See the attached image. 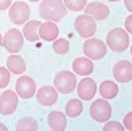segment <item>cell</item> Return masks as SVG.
<instances>
[{
  "label": "cell",
  "instance_id": "6",
  "mask_svg": "<svg viewBox=\"0 0 132 131\" xmlns=\"http://www.w3.org/2000/svg\"><path fill=\"white\" fill-rule=\"evenodd\" d=\"M90 117L95 121H108L111 118V105L106 99L95 100L90 105Z\"/></svg>",
  "mask_w": 132,
  "mask_h": 131
},
{
  "label": "cell",
  "instance_id": "26",
  "mask_svg": "<svg viewBox=\"0 0 132 131\" xmlns=\"http://www.w3.org/2000/svg\"><path fill=\"white\" fill-rule=\"evenodd\" d=\"M122 125L119 121H108V123H105V126H103V129L105 131H122Z\"/></svg>",
  "mask_w": 132,
  "mask_h": 131
},
{
  "label": "cell",
  "instance_id": "9",
  "mask_svg": "<svg viewBox=\"0 0 132 131\" xmlns=\"http://www.w3.org/2000/svg\"><path fill=\"white\" fill-rule=\"evenodd\" d=\"M18 108V94L15 91H5L0 96V113L11 115Z\"/></svg>",
  "mask_w": 132,
  "mask_h": 131
},
{
  "label": "cell",
  "instance_id": "20",
  "mask_svg": "<svg viewBox=\"0 0 132 131\" xmlns=\"http://www.w3.org/2000/svg\"><path fill=\"white\" fill-rule=\"evenodd\" d=\"M100 94L103 99H113L118 96V86L113 81H103L100 84Z\"/></svg>",
  "mask_w": 132,
  "mask_h": 131
},
{
  "label": "cell",
  "instance_id": "19",
  "mask_svg": "<svg viewBox=\"0 0 132 131\" xmlns=\"http://www.w3.org/2000/svg\"><path fill=\"white\" fill-rule=\"evenodd\" d=\"M39 26H40V23L36 21V19L26 23L24 29H23V34H24V37L28 39V41L34 42V41H37V39H39Z\"/></svg>",
  "mask_w": 132,
  "mask_h": 131
},
{
  "label": "cell",
  "instance_id": "21",
  "mask_svg": "<svg viewBox=\"0 0 132 131\" xmlns=\"http://www.w3.org/2000/svg\"><path fill=\"white\" fill-rule=\"evenodd\" d=\"M82 110H84V105H82V102L79 99H72V100H69L66 104V115L71 117V118L79 117L82 113Z\"/></svg>",
  "mask_w": 132,
  "mask_h": 131
},
{
  "label": "cell",
  "instance_id": "28",
  "mask_svg": "<svg viewBox=\"0 0 132 131\" xmlns=\"http://www.w3.org/2000/svg\"><path fill=\"white\" fill-rule=\"evenodd\" d=\"M10 5H11V0H0V10L10 8Z\"/></svg>",
  "mask_w": 132,
  "mask_h": 131
},
{
  "label": "cell",
  "instance_id": "24",
  "mask_svg": "<svg viewBox=\"0 0 132 131\" xmlns=\"http://www.w3.org/2000/svg\"><path fill=\"white\" fill-rule=\"evenodd\" d=\"M64 6L71 11H79L87 5V0H64Z\"/></svg>",
  "mask_w": 132,
  "mask_h": 131
},
{
  "label": "cell",
  "instance_id": "18",
  "mask_svg": "<svg viewBox=\"0 0 132 131\" xmlns=\"http://www.w3.org/2000/svg\"><path fill=\"white\" fill-rule=\"evenodd\" d=\"M6 67H8V71H11V73L21 75V73H24V70H26V63L23 60V57L13 54V55L8 57V60H6Z\"/></svg>",
  "mask_w": 132,
  "mask_h": 131
},
{
  "label": "cell",
  "instance_id": "33",
  "mask_svg": "<svg viewBox=\"0 0 132 131\" xmlns=\"http://www.w3.org/2000/svg\"><path fill=\"white\" fill-rule=\"evenodd\" d=\"M29 2H39V0H29Z\"/></svg>",
  "mask_w": 132,
  "mask_h": 131
},
{
  "label": "cell",
  "instance_id": "7",
  "mask_svg": "<svg viewBox=\"0 0 132 131\" xmlns=\"http://www.w3.org/2000/svg\"><path fill=\"white\" fill-rule=\"evenodd\" d=\"M2 44L5 45V49L8 50L10 54H18V52L21 50L23 44H24V37L18 29H10V31H6Z\"/></svg>",
  "mask_w": 132,
  "mask_h": 131
},
{
  "label": "cell",
  "instance_id": "23",
  "mask_svg": "<svg viewBox=\"0 0 132 131\" xmlns=\"http://www.w3.org/2000/svg\"><path fill=\"white\" fill-rule=\"evenodd\" d=\"M53 50L58 55H64L69 52V42L68 39H55L53 41Z\"/></svg>",
  "mask_w": 132,
  "mask_h": 131
},
{
  "label": "cell",
  "instance_id": "25",
  "mask_svg": "<svg viewBox=\"0 0 132 131\" xmlns=\"http://www.w3.org/2000/svg\"><path fill=\"white\" fill-rule=\"evenodd\" d=\"M8 83H10V71L5 67H0V89L8 86Z\"/></svg>",
  "mask_w": 132,
  "mask_h": 131
},
{
  "label": "cell",
  "instance_id": "29",
  "mask_svg": "<svg viewBox=\"0 0 132 131\" xmlns=\"http://www.w3.org/2000/svg\"><path fill=\"white\" fill-rule=\"evenodd\" d=\"M126 32H132V16L126 18Z\"/></svg>",
  "mask_w": 132,
  "mask_h": 131
},
{
  "label": "cell",
  "instance_id": "2",
  "mask_svg": "<svg viewBox=\"0 0 132 131\" xmlns=\"http://www.w3.org/2000/svg\"><path fill=\"white\" fill-rule=\"evenodd\" d=\"M106 45L113 52H124L129 47V32L121 28H114L106 36Z\"/></svg>",
  "mask_w": 132,
  "mask_h": 131
},
{
  "label": "cell",
  "instance_id": "15",
  "mask_svg": "<svg viewBox=\"0 0 132 131\" xmlns=\"http://www.w3.org/2000/svg\"><path fill=\"white\" fill-rule=\"evenodd\" d=\"M58 32H60V29H58L56 24L52 23V21L42 23L39 26V37H42L44 41H55L58 37Z\"/></svg>",
  "mask_w": 132,
  "mask_h": 131
},
{
  "label": "cell",
  "instance_id": "10",
  "mask_svg": "<svg viewBox=\"0 0 132 131\" xmlns=\"http://www.w3.org/2000/svg\"><path fill=\"white\" fill-rule=\"evenodd\" d=\"M16 94L23 99H31L36 94V83L31 76H21L16 81Z\"/></svg>",
  "mask_w": 132,
  "mask_h": 131
},
{
  "label": "cell",
  "instance_id": "8",
  "mask_svg": "<svg viewBox=\"0 0 132 131\" xmlns=\"http://www.w3.org/2000/svg\"><path fill=\"white\" fill-rule=\"evenodd\" d=\"M10 19L11 23L15 24H23L28 21V18L31 15V10H29V5L24 3V2H15L13 5H10Z\"/></svg>",
  "mask_w": 132,
  "mask_h": 131
},
{
  "label": "cell",
  "instance_id": "5",
  "mask_svg": "<svg viewBox=\"0 0 132 131\" xmlns=\"http://www.w3.org/2000/svg\"><path fill=\"white\" fill-rule=\"evenodd\" d=\"M74 28H76L79 36H82V37H92V36L95 34V31H97V23H95V19L92 18V16L81 15V16L76 18Z\"/></svg>",
  "mask_w": 132,
  "mask_h": 131
},
{
  "label": "cell",
  "instance_id": "34",
  "mask_svg": "<svg viewBox=\"0 0 132 131\" xmlns=\"http://www.w3.org/2000/svg\"><path fill=\"white\" fill-rule=\"evenodd\" d=\"M108 2H118V0H108Z\"/></svg>",
  "mask_w": 132,
  "mask_h": 131
},
{
  "label": "cell",
  "instance_id": "27",
  "mask_svg": "<svg viewBox=\"0 0 132 131\" xmlns=\"http://www.w3.org/2000/svg\"><path fill=\"white\" fill-rule=\"evenodd\" d=\"M124 128L126 129L132 128V113H127L126 117H124Z\"/></svg>",
  "mask_w": 132,
  "mask_h": 131
},
{
  "label": "cell",
  "instance_id": "13",
  "mask_svg": "<svg viewBox=\"0 0 132 131\" xmlns=\"http://www.w3.org/2000/svg\"><path fill=\"white\" fill-rule=\"evenodd\" d=\"M36 94H37L39 104H42V105H45V107L53 105V104L56 102V99H58V91L55 88H52V86H42Z\"/></svg>",
  "mask_w": 132,
  "mask_h": 131
},
{
  "label": "cell",
  "instance_id": "12",
  "mask_svg": "<svg viewBox=\"0 0 132 131\" xmlns=\"http://www.w3.org/2000/svg\"><path fill=\"white\" fill-rule=\"evenodd\" d=\"M77 86V94L82 100H90L94 99V96L97 92V84L92 78H85V79H81V83L76 84Z\"/></svg>",
  "mask_w": 132,
  "mask_h": 131
},
{
  "label": "cell",
  "instance_id": "16",
  "mask_svg": "<svg viewBox=\"0 0 132 131\" xmlns=\"http://www.w3.org/2000/svg\"><path fill=\"white\" fill-rule=\"evenodd\" d=\"M72 70H74V73L81 75V76H87L94 71V63H92L90 58L81 57V58H76L72 62Z\"/></svg>",
  "mask_w": 132,
  "mask_h": 131
},
{
  "label": "cell",
  "instance_id": "32",
  "mask_svg": "<svg viewBox=\"0 0 132 131\" xmlns=\"http://www.w3.org/2000/svg\"><path fill=\"white\" fill-rule=\"evenodd\" d=\"M2 42H3V37H2V34H0V45H2Z\"/></svg>",
  "mask_w": 132,
  "mask_h": 131
},
{
  "label": "cell",
  "instance_id": "17",
  "mask_svg": "<svg viewBox=\"0 0 132 131\" xmlns=\"http://www.w3.org/2000/svg\"><path fill=\"white\" fill-rule=\"evenodd\" d=\"M66 115L61 112H50L48 113V126L55 131H63L66 128Z\"/></svg>",
  "mask_w": 132,
  "mask_h": 131
},
{
  "label": "cell",
  "instance_id": "22",
  "mask_svg": "<svg viewBox=\"0 0 132 131\" xmlns=\"http://www.w3.org/2000/svg\"><path fill=\"white\" fill-rule=\"evenodd\" d=\"M37 128H39V123L31 117H24L16 123L18 131H37Z\"/></svg>",
  "mask_w": 132,
  "mask_h": 131
},
{
  "label": "cell",
  "instance_id": "31",
  "mask_svg": "<svg viewBox=\"0 0 132 131\" xmlns=\"http://www.w3.org/2000/svg\"><path fill=\"white\" fill-rule=\"evenodd\" d=\"M0 131H6V126L3 125V123H0Z\"/></svg>",
  "mask_w": 132,
  "mask_h": 131
},
{
  "label": "cell",
  "instance_id": "4",
  "mask_svg": "<svg viewBox=\"0 0 132 131\" xmlns=\"http://www.w3.org/2000/svg\"><path fill=\"white\" fill-rule=\"evenodd\" d=\"M84 54L90 60H100L106 55V44L100 39H89L84 42Z\"/></svg>",
  "mask_w": 132,
  "mask_h": 131
},
{
  "label": "cell",
  "instance_id": "11",
  "mask_svg": "<svg viewBox=\"0 0 132 131\" xmlns=\"http://www.w3.org/2000/svg\"><path fill=\"white\" fill-rule=\"evenodd\" d=\"M113 76L119 83H129L132 79V65L127 60H121L114 65L113 68Z\"/></svg>",
  "mask_w": 132,
  "mask_h": 131
},
{
  "label": "cell",
  "instance_id": "3",
  "mask_svg": "<svg viewBox=\"0 0 132 131\" xmlns=\"http://www.w3.org/2000/svg\"><path fill=\"white\" fill-rule=\"evenodd\" d=\"M53 83H55V89L63 94H69L76 89V76L71 71H60V73H56Z\"/></svg>",
  "mask_w": 132,
  "mask_h": 131
},
{
  "label": "cell",
  "instance_id": "1",
  "mask_svg": "<svg viewBox=\"0 0 132 131\" xmlns=\"http://www.w3.org/2000/svg\"><path fill=\"white\" fill-rule=\"evenodd\" d=\"M39 13L47 21L56 23V21H60V19L64 18L66 6L61 0H42L40 5H39Z\"/></svg>",
  "mask_w": 132,
  "mask_h": 131
},
{
  "label": "cell",
  "instance_id": "14",
  "mask_svg": "<svg viewBox=\"0 0 132 131\" xmlns=\"http://www.w3.org/2000/svg\"><path fill=\"white\" fill-rule=\"evenodd\" d=\"M84 8H85V15L92 16L95 21L97 19H105L110 15V8L105 3H100V2H92L89 5H85Z\"/></svg>",
  "mask_w": 132,
  "mask_h": 131
},
{
  "label": "cell",
  "instance_id": "30",
  "mask_svg": "<svg viewBox=\"0 0 132 131\" xmlns=\"http://www.w3.org/2000/svg\"><path fill=\"white\" fill-rule=\"evenodd\" d=\"M124 2H126V8L129 11H132V0H124Z\"/></svg>",
  "mask_w": 132,
  "mask_h": 131
}]
</instances>
